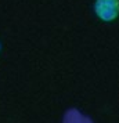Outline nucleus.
Listing matches in <instances>:
<instances>
[{
	"mask_svg": "<svg viewBox=\"0 0 119 123\" xmlns=\"http://www.w3.org/2000/svg\"><path fill=\"white\" fill-rule=\"evenodd\" d=\"M94 14L102 22H112L119 17V0H96Z\"/></svg>",
	"mask_w": 119,
	"mask_h": 123,
	"instance_id": "obj_1",
	"label": "nucleus"
},
{
	"mask_svg": "<svg viewBox=\"0 0 119 123\" xmlns=\"http://www.w3.org/2000/svg\"><path fill=\"white\" fill-rule=\"evenodd\" d=\"M63 123H93V120L89 116L83 115L79 109L71 108L64 113Z\"/></svg>",
	"mask_w": 119,
	"mask_h": 123,
	"instance_id": "obj_2",
	"label": "nucleus"
},
{
	"mask_svg": "<svg viewBox=\"0 0 119 123\" xmlns=\"http://www.w3.org/2000/svg\"><path fill=\"white\" fill-rule=\"evenodd\" d=\"M0 51H1V43H0Z\"/></svg>",
	"mask_w": 119,
	"mask_h": 123,
	"instance_id": "obj_3",
	"label": "nucleus"
}]
</instances>
